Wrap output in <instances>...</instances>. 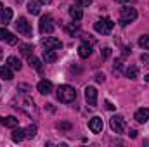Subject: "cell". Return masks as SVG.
<instances>
[{"label": "cell", "mask_w": 149, "mask_h": 147, "mask_svg": "<svg viewBox=\"0 0 149 147\" xmlns=\"http://www.w3.org/2000/svg\"><path fill=\"white\" fill-rule=\"evenodd\" d=\"M12 106H14L16 109H21L23 112H26L28 116H35V114H37L35 102H33L30 97H24V95H17V97L12 101Z\"/></svg>", "instance_id": "1"}, {"label": "cell", "mask_w": 149, "mask_h": 147, "mask_svg": "<svg viewBox=\"0 0 149 147\" xmlns=\"http://www.w3.org/2000/svg\"><path fill=\"white\" fill-rule=\"evenodd\" d=\"M57 99L61 102H64V104H70V102H73L76 99V90L73 87H70V85H61L57 88Z\"/></svg>", "instance_id": "2"}, {"label": "cell", "mask_w": 149, "mask_h": 147, "mask_svg": "<svg viewBox=\"0 0 149 147\" xmlns=\"http://www.w3.org/2000/svg\"><path fill=\"white\" fill-rule=\"evenodd\" d=\"M137 19V10L134 7H123L120 12V24L127 26L128 23H134Z\"/></svg>", "instance_id": "3"}, {"label": "cell", "mask_w": 149, "mask_h": 147, "mask_svg": "<svg viewBox=\"0 0 149 147\" xmlns=\"http://www.w3.org/2000/svg\"><path fill=\"white\" fill-rule=\"evenodd\" d=\"M94 28H95V31H97V33H101V35H109V33H111V30L114 28V23H113L109 17H104V19L97 21V23L94 24Z\"/></svg>", "instance_id": "4"}, {"label": "cell", "mask_w": 149, "mask_h": 147, "mask_svg": "<svg viewBox=\"0 0 149 147\" xmlns=\"http://www.w3.org/2000/svg\"><path fill=\"white\" fill-rule=\"evenodd\" d=\"M38 30H40L42 35H45V33H52V31H54V21H52V17H50L49 14L42 16L40 24H38Z\"/></svg>", "instance_id": "5"}, {"label": "cell", "mask_w": 149, "mask_h": 147, "mask_svg": "<svg viewBox=\"0 0 149 147\" xmlns=\"http://www.w3.org/2000/svg\"><path fill=\"white\" fill-rule=\"evenodd\" d=\"M111 130L114 133H123L127 130V123H125L123 116H113L111 118Z\"/></svg>", "instance_id": "6"}, {"label": "cell", "mask_w": 149, "mask_h": 147, "mask_svg": "<svg viewBox=\"0 0 149 147\" xmlns=\"http://www.w3.org/2000/svg\"><path fill=\"white\" fill-rule=\"evenodd\" d=\"M42 45H43L47 50H57V49L63 47V42L56 37H45L42 40Z\"/></svg>", "instance_id": "7"}, {"label": "cell", "mask_w": 149, "mask_h": 147, "mask_svg": "<svg viewBox=\"0 0 149 147\" xmlns=\"http://www.w3.org/2000/svg\"><path fill=\"white\" fill-rule=\"evenodd\" d=\"M16 28H17V31H19L21 35L31 37V26H30V23H28L24 17H19V19L16 21Z\"/></svg>", "instance_id": "8"}, {"label": "cell", "mask_w": 149, "mask_h": 147, "mask_svg": "<svg viewBox=\"0 0 149 147\" xmlns=\"http://www.w3.org/2000/svg\"><path fill=\"white\" fill-rule=\"evenodd\" d=\"M85 101L92 107L97 104V90H95V87H87L85 88Z\"/></svg>", "instance_id": "9"}, {"label": "cell", "mask_w": 149, "mask_h": 147, "mask_svg": "<svg viewBox=\"0 0 149 147\" xmlns=\"http://www.w3.org/2000/svg\"><path fill=\"white\" fill-rule=\"evenodd\" d=\"M88 128H90L92 133H101L102 128H104V123H102V119H101L99 116H94V118L88 121Z\"/></svg>", "instance_id": "10"}, {"label": "cell", "mask_w": 149, "mask_h": 147, "mask_svg": "<svg viewBox=\"0 0 149 147\" xmlns=\"http://www.w3.org/2000/svg\"><path fill=\"white\" fill-rule=\"evenodd\" d=\"M0 40L7 42L9 45H16V43H17V38L14 37V33L7 31V30H3V28H0Z\"/></svg>", "instance_id": "11"}, {"label": "cell", "mask_w": 149, "mask_h": 147, "mask_svg": "<svg viewBox=\"0 0 149 147\" xmlns=\"http://www.w3.org/2000/svg\"><path fill=\"white\" fill-rule=\"evenodd\" d=\"M90 54H92V45L87 43V42L80 43V47H78V55H80L81 59H87V57H90Z\"/></svg>", "instance_id": "12"}, {"label": "cell", "mask_w": 149, "mask_h": 147, "mask_svg": "<svg viewBox=\"0 0 149 147\" xmlns=\"http://www.w3.org/2000/svg\"><path fill=\"white\" fill-rule=\"evenodd\" d=\"M37 90L42 94V95H49V94L52 92V83H50L49 80H42V81L37 85Z\"/></svg>", "instance_id": "13"}, {"label": "cell", "mask_w": 149, "mask_h": 147, "mask_svg": "<svg viewBox=\"0 0 149 147\" xmlns=\"http://www.w3.org/2000/svg\"><path fill=\"white\" fill-rule=\"evenodd\" d=\"M0 125L7 126V128H16L19 125V119L14 116H7V118H0Z\"/></svg>", "instance_id": "14"}, {"label": "cell", "mask_w": 149, "mask_h": 147, "mask_svg": "<svg viewBox=\"0 0 149 147\" xmlns=\"http://www.w3.org/2000/svg\"><path fill=\"white\" fill-rule=\"evenodd\" d=\"M135 121L137 123H148L149 121V109L148 107H142L135 112Z\"/></svg>", "instance_id": "15"}, {"label": "cell", "mask_w": 149, "mask_h": 147, "mask_svg": "<svg viewBox=\"0 0 149 147\" xmlns=\"http://www.w3.org/2000/svg\"><path fill=\"white\" fill-rule=\"evenodd\" d=\"M70 16H71L73 21H80V19L83 17V12H81L80 5H71V7H70Z\"/></svg>", "instance_id": "16"}, {"label": "cell", "mask_w": 149, "mask_h": 147, "mask_svg": "<svg viewBox=\"0 0 149 147\" xmlns=\"http://www.w3.org/2000/svg\"><path fill=\"white\" fill-rule=\"evenodd\" d=\"M10 19H12V9H3V10L0 12V23L7 26V24L10 23Z\"/></svg>", "instance_id": "17"}, {"label": "cell", "mask_w": 149, "mask_h": 147, "mask_svg": "<svg viewBox=\"0 0 149 147\" xmlns=\"http://www.w3.org/2000/svg\"><path fill=\"white\" fill-rule=\"evenodd\" d=\"M7 66L12 68V69H16V71H19V69H21V61H19L17 57L10 55V57H7Z\"/></svg>", "instance_id": "18"}, {"label": "cell", "mask_w": 149, "mask_h": 147, "mask_svg": "<svg viewBox=\"0 0 149 147\" xmlns=\"http://www.w3.org/2000/svg\"><path fill=\"white\" fill-rule=\"evenodd\" d=\"M28 12L33 14V16H38L40 14V2H37V0L28 2Z\"/></svg>", "instance_id": "19"}, {"label": "cell", "mask_w": 149, "mask_h": 147, "mask_svg": "<svg viewBox=\"0 0 149 147\" xmlns=\"http://www.w3.org/2000/svg\"><path fill=\"white\" fill-rule=\"evenodd\" d=\"M0 76L3 78V80H12L14 76H12V68H9V66H2L0 68Z\"/></svg>", "instance_id": "20"}, {"label": "cell", "mask_w": 149, "mask_h": 147, "mask_svg": "<svg viewBox=\"0 0 149 147\" xmlns=\"http://www.w3.org/2000/svg\"><path fill=\"white\" fill-rule=\"evenodd\" d=\"M24 139H26V137H24V130H21V128L17 130V126H16L14 132H12V140H14V142H21V140H24Z\"/></svg>", "instance_id": "21"}, {"label": "cell", "mask_w": 149, "mask_h": 147, "mask_svg": "<svg viewBox=\"0 0 149 147\" xmlns=\"http://www.w3.org/2000/svg\"><path fill=\"white\" fill-rule=\"evenodd\" d=\"M43 59H45V62H56L57 61V54L54 50H45L43 52Z\"/></svg>", "instance_id": "22"}, {"label": "cell", "mask_w": 149, "mask_h": 147, "mask_svg": "<svg viewBox=\"0 0 149 147\" xmlns=\"http://www.w3.org/2000/svg\"><path fill=\"white\" fill-rule=\"evenodd\" d=\"M28 62H30V66H31V68H35L37 71L42 73V64H40V61H38L35 55H28Z\"/></svg>", "instance_id": "23"}, {"label": "cell", "mask_w": 149, "mask_h": 147, "mask_svg": "<svg viewBox=\"0 0 149 147\" xmlns=\"http://www.w3.org/2000/svg\"><path fill=\"white\" fill-rule=\"evenodd\" d=\"M127 76H128L130 80L139 78V68H137V66H130V68H127Z\"/></svg>", "instance_id": "24"}, {"label": "cell", "mask_w": 149, "mask_h": 147, "mask_svg": "<svg viewBox=\"0 0 149 147\" xmlns=\"http://www.w3.org/2000/svg\"><path fill=\"white\" fill-rule=\"evenodd\" d=\"M35 135H37V126H35V125H30V126L24 130V137H26V139H33Z\"/></svg>", "instance_id": "25"}, {"label": "cell", "mask_w": 149, "mask_h": 147, "mask_svg": "<svg viewBox=\"0 0 149 147\" xmlns=\"http://www.w3.org/2000/svg\"><path fill=\"white\" fill-rule=\"evenodd\" d=\"M19 50H21L23 55H30L31 50H33V47H31L30 43H21V45H19Z\"/></svg>", "instance_id": "26"}, {"label": "cell", "mask_w": 149, "mask_h": 147, "mask_svg": "<svg viewBox=\"0 0 149 147\" xmlns=\"http://www.w3.org/2000/svg\"><path fill=\"white\" fill-rule=\"evenodd\" d=\"M139 45L142 49H149V35H142V37L139 38Z\"/></svg>", "instance_id": "27"}, {"label": "cell", "mask_w": 149, "mask_h": 147, "mask_svg": "<svg viewBox=\"0 0 149 147\" xmlns=\"http://www.w3.org/2000/svg\"><path fill=\"white\" fill-rule=\"evenodd\" d=\"M109 55H111V49H109V47H104L102 52H101V57H102V59H108Z\"/></svg>", "instance_id": "28"}, {"label": "cell", "mask_w": 149, "mask_h": 147, "mask_svg": "<svg viewBox=\"0 0 149 147\" xmlns=\"http://www.w3.org/2000/svg\"><path fill=\"white\" fill-rule=\"evenodd\" d=\"M76 3H78L80 7H88V5L92 3V0H76Z\"/></svg>", "instance_id": "29"}, {"label": "cell", "mask_w": 149, "mask_h": 147, "mask_svg": "<svg viewBox=\"0 0 149 147\" xmlns=\"http://www.w3.org/2000/svg\"><path fill=\"white\" fill-rule=\"evenodd\" d=\"M141 61L144 62V66H148L149 68V55L148 54H142V55H141Z\"/></svg>", "instance_id": "30"}, {"label": "cell", "mask_w": 149, "mask_h": 147, "mask_svg": "<svg viewBox=\"0 0 149 147\" xmlns=\"http://www.w3.org/2000/svg\"><path fill=\"white\" fill-rule=\"evenodd\" d=\"M59 128H64V130H70V128H71V125H70V123H61V125H59Z\"/></svg>", "instance_id": "31"}, {"label": "cell", "mask_w": 149, "mask_h": 147, "mask_svg": "<svg viewBox=\"0 0 149 147\" xmlns=\"http://www.w3.org/2000/svg\"><path fill=\"white\" fill-rule=\"evenodd\" d=\"M104 104H106V109H109V111H113V109H114V106H113V104L109 102V101H106Z\"/></svg>", "instance_id": "32"}, {"label": "cell", "mask_w": 149, "mask_h": 147, "mask_svg": "<svg viewBox=\"0 0 149 147\" xmlns=\"http://www.w3.org/2000/svg\"><path fill=\"white\" fill-rule=\"evenodd\" d=\"M128 135H130L132 139H135V137H137V132H135V130H130V133H128Z\"/></svg>", "instance_id": "33"}, {"label": "cell", "mask_w": 149, "mask_h": 147, "mask_svg": "<svg viewBox=\"0 0 149 147\" xmlns=\"http://www.w3.org/2000/svg\"><path fill=\"white\" fill-rule=\"evenodd\" d=\"M95 80H97V81H104V74H97Z\"/></svg>", "instance_id": "34"}, {"label": "cell", "mask_w": 149, "mask_h": 147, "mask_svg": "<svg viewBox=\"0 0 149 147\" xmlns=\"http://www.w3.org/2000/svg\"><path fill=\"white\" fill-rule=\"evenodd\" d=\"M45 107H47V109H49V111H52V112H54V107H52V104H47Z\"/></svg>", "instance_id": "35"}, {"label": "cell", "mask_w": 149, "mask_h": 147, "mask_svg": "<svg viewBox=\"0 0 149 147\" xmlns=\"http://www.w3.org/2000/svg\"><path fill=\"white\" fill-rule=\"evenodd\" d=\"M40 3H50V0H40Z\"/></svg>", "instance_id": "36"}, {"label": "cell", "mask_w": 149, "mask_h": 147, "mask_svg": "<svg viewBox=\"0 0 149 147\" xmlns=\"http://www.w3.org/2000/svg\"><path fill=\"white\" fill-rule=\"evenodd\" d=\"M118 2H121V3H127V2H130V0H118Z\"/></svg>", "instance_id": "37"}, {"label": "cell", "mask_w": 149, "mask_h": 147, "mask_svg": "<svg viewBox=\"0 0 149 147\" xmlns=\"http://www.w3.org/2000/svg\"><path fill=\"white\" fill-rule=\"evenodd\" d=\"M144 78H146V81H149V74H146V76H144Z\"/></svg>", "instance_id": "38"}, {"label": "cell", "mask_w": 149, "mask_h": 147, "mask_svg": "<svg viewBox=\"0 0 149 147\" xmlns=\"http://www.w3.org/2000/svg\"><path fill=\"white\" fill-rule=\"evenodd\" d=\"M2 10H3V5H2V3H0V12H2Z\"/></svg>", "instance_id": "39"}, {"label": "cell", "mask_w": 149, "mask_h": 147, "mask_svg": "<svg viewBox=\"0 0 149 147\" xmlns=\"http://www.w3.org/2000/svg\"><path fill=\"white\" fill-rule=\"evenodd\" d=\"M0 59H2V50H0Z\"/></svg>", "instance_id": "40"}]
</instances>
